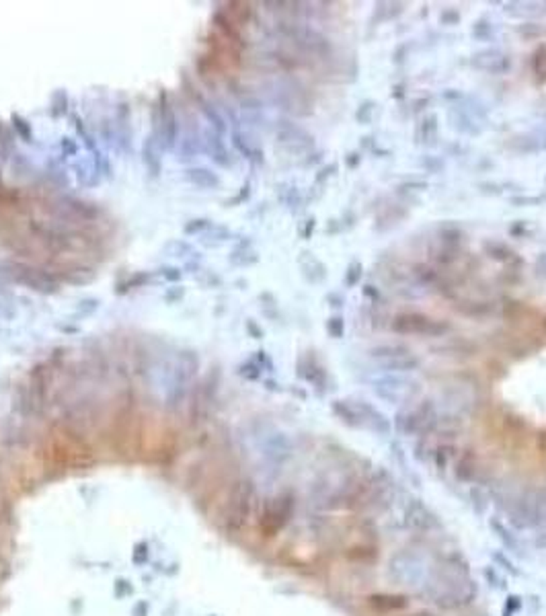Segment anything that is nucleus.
<instances>
[{"instance_id": "obj_28", "label": "nucleus", "mask_w": 546, "mask_h": 616, "mask_svg": "<svg viewBox=\"0 0 546 616\" xmlns=\"http://www.w3.org/2000/svg\"><path fill=\"white\" fill-rule=\"evenodd\" d=\"M540 202H545V198L540 196V198H511V204L513 205H536L540 204Z\"/></svg>"}, {"instance_id": "obj_25", "label": "nucleus", "mask_w": 546, "mask_h": 616, "mask_svg": "<svg viewBox=\"0 0 546 616\" xmlns=\"http://www.w3.org/2000/svg\"><path fill=\"white\" fill-rule=\"evenodd\" d=\"M439 23L442 25H458L460 23V13L456 8H446L439 15Z\"/></svg>"}, {"instance_id": "obj_8", "label": "nucleus", "mask_w": 546, "mask_h": 616, "mask_svg": "<svg viewBox=\"0 0 546 616\" xmlns=\"http://www.w3.org/2000/svg\"><path fill=\"white\" fill-rule=\"evenodd\" d=\"M448 120H450L452 127H454L458 134H467V136H476V134H481L478 123H476V120L470 116V111H468L467 107H458V105L450 107V111H448Z\"/></svg>"}, {"instance_id": "obj_11", "label": "nucleus", "mask_w": 546, "mask_h": 616, "mask_svg": "<svg viewBox=\"0 0 546 616\" xmlns=\"http://www.w3.org/2000/svg\"><path fill=\"white\" fill-rule=\"evenodd\" d=\"M437 132H439V123H437L435 113H429L417 123V140L421 144H435L437 142Z\"/></svg>"}, {"instance_id": "obj_10", "label": "nucleus", "mask_w": 546, "mask_h": 616, "mask_svg": "<svg viewBox=\"0 0 546 616\" xmlns=\"http://www.w3.org/2000/svg\"><path fill=\"white\" fill-rule=\"evenodd\" d=\"M185 177H187L189 183H194L195 187H199V189H218L220 187V177L214 171L205 168V166L187 168Z\"/></svg>"}, {"instance_id": "obj_21", "label": "nucleus", "mask_w": 546, "mask_h": 616, "mask_svg": "<svg viewBox=\"0 0 546 616\" xmlns=\"http://www.w3.org/2000/svg\"><path fill=\"white\" fill-rule=\"evenodd\" d=\"M216 228V235L212 237V235H205V239H203V243L208 246H218L222 245L228 237H231V230L226 228V226H214Z\"/></svg>"}, {"instance_id": "obj_23", "label": "nucleus", "mask_w": 546, "mask_h": 616, "mask_svg": "<svg viewBox=\"0 0 546 616\" xmlns=\"http://www.w3.org/2000/svg\"><path fill=\"white\" fill-rule=\"evenodd\" d=\"M361 274H364V267L359 261H353L350 267H348V274H345V284L350 287H353L355 284H359L361 280Z\"/></svg>"}, {"instance_id": "obj_16", "label": "nucleus", "mask_w": 546, "mask_h": 616, "mask_svg": "<svg viewBox=\"0 0 546 616\" xmlns=\"http://www.w3.org/2000/svg\"><path fill=\"white\" fill-rule=\"evenodd\" d=\"M10 123H13L15 134H17L23 142H27V144L33 142V129H31V123L27 122L25 118H21L19 113H13V116H10Z\"/></svg>"}, {"instance_id": "obj_19", "label": "nucleus", "mask_w": 546, "mask_h": 616, "mask_svg": "<svg viewBox=\"0 0 546 616\" xmlns=\"http://www.w3.org/2000/svg\"><path fill=\"white\" fill-rule=\"evenodd\" d=\"M156 146L155 138H148V142L144 144V163L148 164V168L153 171V175H158V166H160V159L153 152Z\"/></svg>"}, {"instance_id": "obj_1", "label": "nucleus", "mask_w": 546, "mask_h": 616, "mask_svg": "<svg viewBox=\"0 0 546 616\" xmlns=\"http://www.w3.org/2000/svg\"><path fill=\"white\" fill-rule=\"evenodd\" d=\"M429 596H433V600L439 606L454 608V606L468 602V598L472 596V587L460 575L452 574V571H439V574L433 575V579L429 583Z\"/></svg>"}, {"instance_id": "obj_13", "label": "nucleus", "mask_w": 546, "mask_h": 616, "mask_svg": "<svg viewBox=\"0 0 546 616\" xmlns=\"http://www.w3.org/2000/svg\"><path fill=\"white\" fill-rule=\"evenodd\" d=\"M409 354H411L409 347H405V345H396V343L376 345V347L370 349V356L376 358V360H382V364H384V362H390V360H396V358H400V356H409Z\"/></svg>"}, {"instance_id": "obj_31", "label": "nucleus", "mask_w": 546, "mask_h": 616, "mask_svg": "<svg viewBox=\"0 0 546 616\" xmlns=\"http://www.w3.org/2000/svg\"><path fill=\"white\" fill-rule=\"evenodd\" d=\"M345 163H348V166H351V168L357 166V164H359V155H357V152H351V155H348Z\"/></svg>"}, {"instance_id": "obj_30", "label": "nucleus", "mask_w": 546, "mask_h": 616, "mask_svg": "<svg viewBox=\"0 0 546 616\" xmlns=\"http://www.w3.org/2000/svg\"><path fill=\"white\" fill-rule=\"evenodd\" d=\"M335 173H337V164H329V166H325V168L320 171V175H316V181L322 183V181H327L329 177H333Z\"/></svg>"}, {"instance_id": "obj_4", "label": "nucleus", "mask_w": 546, "mask_h": 616, "mask_svg": "<svg viewBox=\"0 0 546 616\" xmlns=\"http://www.w3.org/2000/svg\"><path fill=\"white\" fill-rule=\"evenodd\" d=\"M417 382L409 380V378H403V376H382V378H376L372 380V388L374 393L389 401V403H400L405 399H409L411 395H415L417 390Z\"/></svg>"}, {"instance_id": "obj_32", "label": "nucleus", "mask_w": 546, "mask_h": 616, "mask_svg": "<svg viewBox=\"0 0 546 616\" xmlns=\"http://www.w3.org/2000/svg\"><path fill=\"white\" fill-rule=\"evenodd\" d=\"M249 331H253V333H255V339H261V337H263V331L257 327L253 321H249Z\"/></svg>"}, {"instance_id": "obj_7", "label": "nucleus", "mask_w": 546, "mask_h": 616, "mask_svg": "<svg viewBox=\"0 0 546 616\" xmlns=\"http://www.w3.org/2000/svg\"><path fill=\"white\" fill-rule=\"evenodd\" d=\"M19 269H21V271H19L21 276L15 278L19 284L33 287V290H38V292H43V294H47V292H56V290H58V284H56L47 274H43V271H39V269H31V267H19Z\"/></svg>"}, {"instance_id": "obj_26", "label": "nucleus", "mask_w": 546, "mask_h": 616, "mask_svg": "<svg viewBox=\"0 0 546 616\" xmlns=\"http://www.w3.org/2000/svg\"><path fill=\"white\" fill-rule=\"evenodd\" d=\"M534 276L546 282V253H543V255L534 261Z\"/></svg>"}, {"instance_id": "obj_33", "label": "nucleus", "mask_w": 546, "mask_h": 616, "mask_svg": "<svg viewBox=\"0 0 546 616\" xmlns=\"http://www.w3.org/2000/svg\"><path fill=\"white\" fill-rule=\"evenodd\" d=\"M411 616H429L428 613H419V615H411Z\"/></svg>"}, {"instance_id": "obj_3", "label": "nucleus", "mask_w": 546, "mask_h": 616, "mask_svg": "<svg viewBox=\"0 0 546 616\" xmlns=\"http://www.w3.org/2000/svg\"><path fill=\"white\" fill-rule=\"evenodd\" d=\"M433 419H435V409H433L431 401H421L417 407L403 411L400 415H396V427L405 436H415V434H421V432L429 429Z\"/></svg>"}, {"instance_id": "obj_18", "label": "nucleus", "mask_w": 546, "mask_h": 616, "mask_svg": "<svg viewBox=\"0 0 546 616\" xmlns=\"http://www.w3.org/2000/svg\"><path fill=\"white\" fill-rule=\"evenodd\" d=\"M532 70L536 77L546 79V45H540L532 56Z\"/></svg>"}, {"instance_id": "obj_22", "label": "nucleus", "mask_w": 546, "mask_h": 616, "mask_svg": "<svg viewBox=\"0 0 546 616\" xmlns=\"http://www.w3.org/2000/svg\"><path fill=\"white\" fill-rule=\"evenodd\" d=\"M327 331H329L331 337L341 339V337L345 335V321H343L341 317H331V319L327 321Z\"/></svg>"}, {"instance_id": "obj_27", "label": "nucleus", "mask_w": 546, "mask_h": 616, "mask_svg": "<svg viewBox=\"0 0 546 616\" xmlns=\"http://www.w3.org/2000/svg\"><path fill=\"white\" fill-rule=\"evenodd\" d=\"M160 276H164V280H169V282H179L181 280V271L177 267H162Z\"/></svg>"}, {"instance_id": "obj_2", "label": "nucleus", "mask_w": 546, "mask_h": 616, "mask_svg": "<svg viewBox=\"0 0 546 616\" xmlns=\"http://www.w3.org/2000/svg\"><path fill=\"white\" fill-rule=\"evenodd\" d=\"M390 329L398 335H417V337H444L452 331V325L439 319L428 317L423 313H400L392 319Z\"/></svg>"}, {"instance_id": "obj_5", "label": "nucleus", "mask_w": 546, "mask_h": 616, "mask_svg": "<svg viewBox=\"0 0 546 616\" xmlns=\"http://www.w3.org/2000/svg\"><path fill=\"white\" fill-rule=\"evenodd\" d=\"M470 66L476 68V70L489 72V74H507L511 70L513 62H511L509 54H506L504 49L487 47V49H481V52L472 54Z\"/></svg>"}, {"instance_id": "obj_6", "label": "nucleus", "mask_w": 546, "mask_h": 616, "mask_svg": "<svg viewBox=\"0 0 546 616\" xmlns=\"http://www.w3.org/2000/svg\"><path fill=\"white\" fill-rule=\"evenodd\" d=\"M158 122H156V142L160 148H173L177 142V118L175 111L171 109L166 97L160 95V105H158Z\"/></svg>"}, {"instance_id": "obj_12", "label": "nucleus", "mask_w": 546, "mask_h": 616, "mask_svg": "<svg viewBox=\"0 0 546 616\" xmlns=\"http://www.w3.org/2000/svg\"><path fill=\"white\" fill-rule=\"evenodd\" d=\"M203 142H205V148H208V152L212 155V159H214L216 163L222 164V166H231V164H233V161H231V152H228V148L224 146V142L220 140V136L212 134L210 140H203Z\"/></svg>"}, {"instance_id": "obj_14", "label": "nucleus", "mask_w": 546, "mask_h": 616, "mask_svg": "<svg viewBox=\"0 0 546 616\" xmlns=\"http://www.w3.org/2000/svg\"><path fill=\"white\" fill-rule=\"evenodd\" d=\"M462 304L465 306H456V310L468 319H481L493 313V306L489 302H462Z\"/></svg>"}, {"instance_id": "obj_29", "label": "nucleus", "mask_w": 546, "mask_h": 616, "mask_svg": "<svg viewBox=\"0 0 546 616\" xmlns=\"http://www.w3.org/2000/svg\"><path fill=\"white\" fill-rule=\"evenodd\" d=\"M169 246H175L177 248L175 253H171V257H183V253H189L192 251V246L187 245V243H183V241H173V243H169Z\"/></svg>"}, {"instance_id": "obj_20", "label": "nucleus", "mask_w": 546, "mask_h": 616, "mask_svg": "<svg viewBox=\"0 0 546 616\" xmlns=\"http://www.w3.org/2000/svg\"><path fill=\"white\" fill-rule=\"evenodd\" d=\"M374 111H376V103H374V101H364V103L357 107V111H355V120L359 123H370L372 122Z\"/></svg>"}, {"instance_id": "obj_9", "label": "nucleus", "mask_w": 546, "mask_h": 616, "mask_svg": "<svg viewBox=\"0 0 546 616\" xmlns=\"http://www.w3.org/2000/svg\"><path fill=\"white\" fill-rule=\"evenodd\" d=\"M483 251H485V255L489 259L499 261V263H506V265H513V263L522 265L524 263L522 257L517 255V251H513L511 246L501 243V241H485L483 243Z\"/></svg>"}, {"instance_id": "obj_24", "label": "nucleus", "mask_w": 546, "mask_h": 616, "mask_svg": "<svg viewBox=\"0 0 546 616\" xmlns=\"http://www.w3.org/2000/svg\"><path fill=\"white\" fill-rule=\"evenodd\" d=\"M212 224H210V220H205V218H195L192 222H187L185 224V235H199V232H203L205 228H210Z\"/></svg>"}, {"instance_id": "obj_15", "label": "nucleus", "mask_w": 546, "mask_h": 616, "mask_svg": "<svg viewBox=\"0 0 546 616\" xmlns=\"http://www.w3.org/2000/svg\"><path fill=\"white\" fill-rule=\"evenodd\" d=\"M382 366H384V370H389V372H411V370L421 366V360L409 354V356H400V358H396V360L384 362Z\"/></svg>"}, {"instance_id": "obj_17", "label": "nucleus", "mask_w": 546, "mask_h": 616, "mask_svg": "<svg viewBox=\"0 0 546 616\" xmlns=\"http://www.w3.org/2000/svg\"><path fill=\"white\" fill-rule=\"evenodd\" d=\"M472 38L476 41H489L493 40V35H495V27L491 25V21L489 19H478L474 25H472Z\"/></svg>"}]
</instances>
